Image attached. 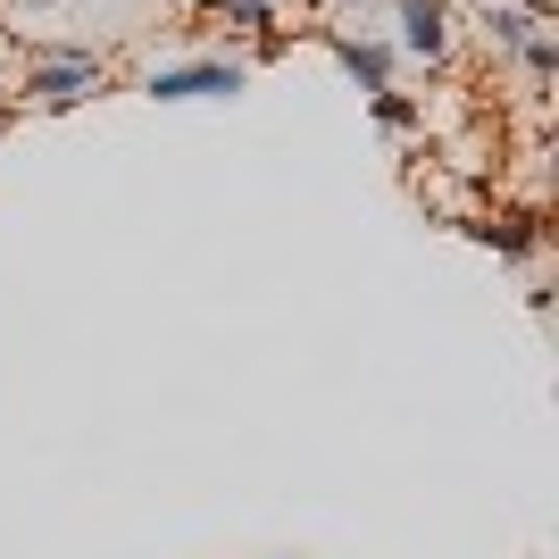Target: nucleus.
<instances>
[{"label":"nucleus","mask_w":559,"mask_h":559,"mask_svg":"<svg viewBox=\"0 0 559 559\" xmlns=\"http://www.w3.org/2000/svg\"><path fill=\"white\" fill-rule=\"evenodd\" d=\"M93 93H109V68H100L93 50L34 43V59H25V75H17V100H25V109H75V100H93Z\"/></svg>","instance_id":"1"},{"label":"nucleus","mask_w":559,"mask_h":559,"mask_svg":"<svg viewBox=\"0 0 559 559\" xmlns=\"http://www.w3.org/2000/svg\"><path fill=\"white\" fill-rule=\"evenodd\" d=\"M251 84V59H185V68H151L142 93L151 100H234Z\"/></svg>","instance_id":"2"},{"label":"nucleus","mask_w":559,"mask_h":559,"mask_svg":"<svg viewBox=\"0 0 559 559\" xmlns=\"http://www.w3.org/2000/svg\"><path fill=\"white\" fill-rule=\"evenodd\" d=\"M460 234L485 242V251H501V259H543V242H551L543 210H476V217H460Z\"/></svg>","instance_id":"3"},{"label":"nucleus","mask_w":559,"mask_h":559,"mask_svg":"<svg viewBox=\"0 0 559 559\" xmlns=\"http://www.w3.org/2000/svg\"><path fill=\"white\" fill-rule=\"evenodd\" d=\"M393 25H401L393 50H409V59H443V50H451V25H460V17H451V0H401Z\"/></svg>","instance_id":"4"},{"label":"nucleus","mask_w":559,"mask_h":559,"mask_svg":"<svg viewBox=\"0 0 559 559\" xmlns=\"http://www.w3.org/2000/svg\"><path fill=\"white\" fill-rule=\"evenodd\" d=\"M326 50L350 68L359 93H384V84H393V43H384V34H326Z\"/></svg>","instance_id":"5"},{"label":"nucleus","mask_w":559,"mask_h":559,"mask_svg":"<svg viewBox=\"0 0 559 559\" xmlns=\"http://www.w3.org/2000/svg\"><path fill=\"white\" fill-rule=\"evenodd\" d=\"M192 17H201V25H226V34H267L276 9H267V0H201Z\"/></svg>","instance_id":"6"},{"label":"nucleus","mask_w":559,"mask_h":559,"mask_svg":"<svg viewBox=\"0 0 559 559\" xmlns=\"http://www.w3.org/2000/svg\"><path fill=\"white\" fill-rule=\"evenodd\" d=\"M368 117H376V126H384V134H409V126H418V100H409V93H393V84H384V93H368Z\"/></svg>","instance_id":"7"},{"label":"nucleus","mask_w":559,"mask_h":559,"mask_svg":"<svg viewBox=\"0 0 559 559\" xmlns=\"http://www.w3.org/2000/svg\"><path fill=\"white\" fill-rule=\"evenodd\" d=\"M343 9H359V0H343Z\"/></svg>","instance_id":"8"}]
</instances>
